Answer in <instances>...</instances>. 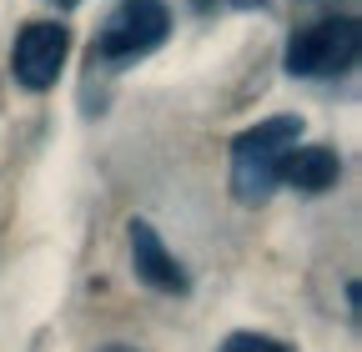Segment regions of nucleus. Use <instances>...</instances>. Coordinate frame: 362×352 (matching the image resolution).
<instances>
[{
	"label": "nucleus",
	"mask_w": 362,
	"mask_h": 352,
	"mask_svg": "<svg viewBox=\"0 0 362 352\" xmlns=\"http://www.w3.org/2000/svg\"><path fill=\"white\" fill-rule=\"evenodd\" d=\"M226 6H237V11H257V6H267V0H226Z\"/></svg>",
	"instance_id": "8"
},
{
	"label": "nucleus",
	"mask_w": 362,
	"mask_h": 352,
	"mask_svg": "<svg viewBox=\"0 0 362 352\" xmlns=\"http://www.w3.org/2000/svg\"><path fill=\"white\" fill-rule=\"evenodd\" d=\"M211 6H216V0H192V11H197V16H206Z\"/></svg>",
	"instance_id": "9"
},
{
	"label": "nucleus",
	"mask_w": 362,
	"mask_h": 352,
	"mask_svg": "<svg viewBox=\"0 0 362 352\" xmlns=\"http://www.w3.org/2000/svg\"><path fill=\"white\" fill-rule=\"evenodd\" d=\"M337 176H342V161L332 146H292L287 166H282V182L307 192V196H322L337 187Z\"/></svg>",
	"instance_id": "6"
},
{
	"label": "nucleus",
	"mask_w": 362,
	"mask_h": 352,
	"mask_svg": "<svg viewBox=\"0 0 362 352\" xmlns=\"http://www.w3.org/2000/svg\"><path fill=\"white\" fill-rule=\"evenodd\" d=\"M357 46H362V30L352 16H332V20H317L307 30H297L287 40V71L302 76V81H327V76H342L352 61H357Z\"/></svg>",
	"instance_id": "2"
},
{
	"label": "nucleus",
	"mask_w": 362,
	"mask_h": 352,
	"mask_svg": "<svg viewBox=\"0 0 362 352\" xmlns=\"http://www.w3.org/2000/svg\"><path fill=\"white\" fill-rule=\"evenodd\" d=\"M101 352H136V347H126V342H111V347H101Z\"/></svg>",
	"instance_id": "10"
},
{
	"label": "nucleus",
	"mask_w": 362,
	"mask_h": 352,
	"mask_svg": "<svg viewBox=\"0 0 362 352\" xmlns=\"http://www.w3.org/2000/svg\"><path fill=\"white\" fill-rule=\"evenodd\" d=\"M166 35H171V11L161 6V0H121V6L106 16L90 56H101V61H136V56H151Z\"/></svg>",
	"instance_id": "3"
},
{
	"label": "nucleus",
	"mask_w": 362,
	"mask_h": 352,
	"mask_svg": "<svg viewBox=\"0 0 362 352\" xmlns=\"http://www.w3.org/2000/svg\"><path fill=\"white\" fill-rule=\"evenodd\" d=\"M56 6H81V0H56Z\"/></svg>",
	"instance_id": "11"
},
{
	"label": "nucleus",
	"mask_w": 362,
	"mask_h": 352,
	"mask_svg": "<svg viewBox=\"0 0 362 352\" xmlns=\"http://www.w3.org/2000/svg\"><path fill=\"white\" fill-rule=\"evenodd\" d=\"M216 352H292V347L277 342V337H267V332H232Z\"/></svg>",
	"instance_id": "7"
},
{
	"label": "nucleus",
	"mask_w": 362,
	"mask_h": 352,
	"mask_svg": "<svg viewBox=\"0 0 362 352\" xmlns=\"http://www.w3.org/2000/svg\"><path fill=\"white\" fill-rule=\"evenodd\" d=\"M71 56V30L61 20H30L11 46V76L21 91H51Z\"/></svg>",
	"instance_id": "4"
},
{
	"label": "nucleus",
	"mask_w": 362,
	"mask_h": 352,
	"mask_svg": "<svg viewBox=\"0 0 362 352\" xmlns=\"http://www.w3.org/2000/svg\"><path fill=\"white\" fill-rule=\"evenodd\" d=\"M131 267L151 292H166V297H181L192 287L187 272H181V262L166 252V242L151 222H131Z\"/></svg>",
	"instance_id": "5"
},
{
	"label": "nucleus",
	"mask_w": 362,
	"mask_h": 352,
	"mask_svg": "<svg viewBox=\"0 0 362 352\" xmlns=\"http://www.w3.org/2000/svg\"><path fill=\"white\" fill-rule=\"evenodd\" d=\"M302 141V116H267L232 141V196L242 206H262L282 187V166Z\"/></svg>",
	"instance_id": "1"
}]
</instances>
